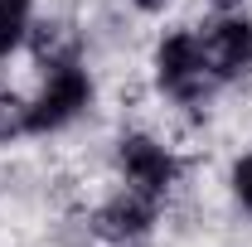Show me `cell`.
Returning a JSON list of instances; mask_svg holds the SVG:
<instances>
[{
  "label": "cell",
  "mask_w": 252,
  "mask_h": 247,
  "mask_svg": "<svg viewBox=\"0 0 252 247\" xmlns=\"http://www.w3.org/2000/svg\"><path fill=\"white\" fill-rule=\"evenodd\" d=\"M151 88L156 97L170 107V112H180L189 122H199V117H209V107L219 102V78H214V68L204 59V44H199V30L194 25H170V30H160L151 39Z\"/></svg>",
  "instance_id": "obj_1"
},
{
  "label": "cell",
  "mask_w": 252,
  "mask_h": 247,
  "mask_svg": "<svg viewBox=\"0 0 252 247\" xmlns=\"http://www.w3.org/2000/svg\"><path fill=\"white\" fill-rule=\"evenodd\" d=\"M107 165H112L117 185H131L151 199H160V204H175L189 185V160L180 155V146H170L160 131L136 126V122L112 136Z\"/></svg>",
  "instance_id": "obj_2"
},
{
  "label": "cell",
  "mask_w": 252,
  "mask_h": 247,
  "mask_svg": "<svg viewBox=\"0 0 252 247\" xmlns=\"http://www.w3.org/2000/svg\"><path fill=\"white\" fill-rule=\"evenodd\" d=\"M93 112H97V73L88 59L44 68L39 88L30 93V136L34 141L63 136V131L83 126Z\"/></svg>",
  "instance_id": "obj_3"
},
{
  "label": "cell",
  "mask_w": 252,
  "mask_h": 247,
  "mask_svg": "<svg viewBox=\"0 0 252 247\" xmlns=\"http://www.w3.org/2000/svg\"><path fill=\"white\" fill-rule=\"evenodd\" d=\"M165 209L151 194L131 185H112L97 204H88V228H93L97 247H117V243H141V238H156V228L165 223Z\"/></svg>",
  "instance_id": "obj_4"
},
{
  "label": "cell",
  "mask_w": 252,
  "mask_h": 247,
  "mask_svg": "<svg viewBox=\"0 0 252 247\" xmlns=\"http://www.w3.org/2000/svg\"><path fill=\"white\" fill-rule=\"evenodd\" d=\"M199 30V44H204V59L214 68L219 88H243L252 83V15H209Z\"/></svg>",
  "instance_id": "obj_5"
},
{
  "label": "cell",
  "mask_w": 252,
  "mask_h": 247,
  "mask_svg": "<svg viewBox=\"0 0 252 247\" xmlns=\"http://www.w3.org/2000/svg\"><path fill=\"white\" fill-rule=\"evenodd\" d=\"M25 54L34 59V73L44 68H59V63H78L88 59V30H83V15L73 5H54V10H39L30 30Z\"/></svg>",
  "instance_id": "obj_6"
},
{
  "label": "cell",
  "mask_w": 252,
  "mask_h": 247,
  "mask_svg": "<svg viewBox=\"0 0 252 247\" xmlns=\"http://www.w3.org/2000/svg\"><path fill=\"white\" fill-rule=\"evenodd\" d=\"M34 20H39V0H0V63L25 54Z\"/></svg>",
  "instance_id": "obj_7"
},
{
  "label": "cell",
  "mask_w": 252,
  "mask_h": 247,
  "mask_svg": "<svg viewBox=\"0 0 252 247\" xmlns=\"http://www.w3.org/2000/svg\"><path fill=\"white\" fill-rule=\"evenodd\" d=\"M30 141V93L0 83V151Z\"/></svg>",
  "instance_id": "obj_8"
},
{
  "label": "cell",
  "mask_w": 252,
  "mask_h": 247,
  "mask_svg": "<svg viewBox=\"0 0 252 247\" xmlns=\"http://www.w3.org/2000/svg\"><path fill=\"white\" fill-rule=\"evenodd\" d=\"M223 185H228V199L252 218V151H238L228 160V175H223Z\"/></svg>",
  "instance_id": "obj_9"
},
{
  "label": "cell",
  "mask_w": 252,
  "mask_h": 247,
  "mask_svg": "<svg viewBox=\"0 0 252 247\" xmlns=\"http://www.w3.org/2000/svg\"><path fill=\"white\" fill-rule=\"evenodd\" d=\"M126 10H131V15H141V20H160V15H170V10H175V0H126Z\"/></svg>",
  "instance_id": "obj_10"
},
{
  "label": "cell",
  "mask_w": 252,
  "mask_h": 247,
  "mask_svg": "<svg viewBox=\"0 0 252 247\" xmlns=\"http://www.w3.org/2000/svg\"><path fill=\"white\" fill-rule=\"evenodd\" d=\"M209 15H243V10H252V0H199Z\"/></svg>",
  "instance_id": "obj_11"
},
{
  "label": "cell",
  "mask_w": 252,
  "mask_h": 247,
  "mask_svg": "<svg viewBox=\"0 0 252 247\" xmlns=\"http://www.w3.org/2000/svg\"><path fill=\"white\" fill-rule=\"evenodd\" d=\"M117 247H156L151 238H141V243H117Z\"/></svg>",
  "instance_id": "obj_12"
}]
</instances>
